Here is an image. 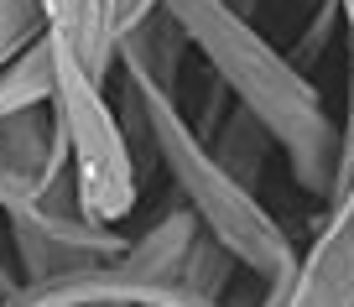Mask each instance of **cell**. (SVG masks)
Returning a JSON list of instances; mask_svg holds the SVG:
<instances>
[{
	"label": "cell",
	"instance_id": "1",
	"mask_svg": "<svg viewBox=\"0 0 354 307\" xmlns=\"http://www.w3.org/2000/svg\"><path fill=\"white\" fill-rule=\"evenodd\" d=\"M162 6L188 32L203 68L230 89V99L277 141L292 183L328 203L339 177V120L328 115L323 89L230 0H162Z\"/></svg>",
	"mask_w": 354,
	"mask_h": 307
},
{
	"label": "cell",
	"instance_id": "2",
	"mask_svg": "<svg viewBox=\"0 0 354 307\" xmlns=\"http://www.w3.org/2000/svg\"><path fill=\"white\" fill-rule=\"evenodd\" d=\"M125 94H131V120L141 125L146 146L156 151L162 172L172 177L183 209L198 219L203 234L224 245V250L240 261V271H250L255 281L281 286L297 271V245L281 230L266 203L255 198V187H245L219 156L209 151V141L198 136V125L188 120V110L177 104L172 89L151 84V78H125Z\"/></svg>",
	"mask_w": 354,
	"mask_h": 307
},
{
	"label": "cell",
	"instance_id": "3",
	"mask_svg": "<svg viewBox=\"0 0 354 307\" xmlns=\"http://www.w3.org/2000/svg\"><path fill=\"white\" fill-rule=\"evenodd\" d=\"M53 115H57V125H63L68 167H73V187H78L84 214L100 219V224L131 219L136 198H141V172H136V156H131V136L115 120L104 78H94L73 53H63V47H57Z\"/></svg>",
	"mask_w": 354,
	"mask_h": 307
},
{
	"label": "cell",
	"instance_id": "4",
	"mask_svg": "<svg viewBox=\"0 0 354 307\" xmlns=\"http://www.w3.org/2000/svg\"><path fill=\"white\" fill-rule=\"evenodd\" d=\"M0 214H6V230H11V245H16L21 281H53V276L94 271V266H110L131 250V240L115 224H100L84 214L73 177L42 198L6 203Z\"/></svg>",
	"mask_w": 354,
	"mask_h": 307
},
{
	"label": "cell",
	"instance_id": "5",
	"mask_svg": "<svg viewBox=\"0 0 354 307\" xmlns=\"http://www.w3.org/2000/svg\"><path fill=\"white\" fill-rule=\"evenodd\" d=\"M266 307H354V177L323 203V224L297 271L266 286Z\"/></svg>",
	"mask_w": 354,
	"mask_h": 307
},
{
	"label": "cell",
	"instance_id": "6",
	"mask_svg": "<svg viewBox=\"0 0 354 307\" xmlns=\"http://www.w3.org/2000/svg\"><path fill=\"white\" fill-rule=\"evenodd\" d=\"M68 177H73V167H68V141L53 104H37V110L0 120V209L53 193Z\"/></svg>",
	"mask_w": 354,
	"mask_h": 307
},
{
	"label": "cell",
	"instance_id": "7",
	"mask_svg": "<svg viewBox=\"0 0 354 307\" xmlns=\"http://www.w3.org/2000/svg\"><path fill=\"white\" fill-rule=\"evenodd\" d=\"M120 6L125 0H47V37L104 84L120 47Z\"/></svg>",
	"mask_w": 354,
	"mask_h": 307
},
{
	"label": "cell",
	"instance_id": "8",
	"mask_svg": "<svg viewBox=\"0 0 354 307\" xmlns=\"http://www.w3.org/2000/svg\"><path fill=\"white\" fill-rule=\"evenodd\" d=\"M53 89H57V47L42 32L21 57H11L0 68V120L37 110V104H53Z\"/></svg>",
	"mask_w": 354,
	"mask_h": 307
},
{
	"label": "cell",
	"instance_id": "9",
	"mask_svg": "<svg viewBox=\"0 0 354 307\" xmlns=\"http://www.w3.org/2000/svg\"><path fill=\"white\" fill-rule=\"evenodd\" d=\"M209 151L219 156V162L230 167V172L240 177L245 187H255V183H261V167L271 162V156H277V141H271V136H266L261 125H255L250 115H245L240 104H234V110H230V120H224L219 131L209 136Z\"/></svg>",
	"mask_w": 354,
	"mask_h": 307
},
{
	"label": "cell",
	"instance_id": "10",
	"mask_svg": "<svg viewBox=\"0 0 354 307\" xmlns=\"http://www.w3.org/2000/svg\"><path fill=\"white\" fill-rule=\"evenodd\" d=\"M47 32V0H0V68Z\"/></svg>",
	"mask_w": 354,
	"mask_h": 307
},
{
	"label": "cell",
	"instance_id": "11",
	"mask_svg": "<svg viewBox=\"0 0 354 307\" xmlns=\"http://www.w3.org/2000/svg\"><path fill=\"white\" fill-rule=\"evenodd\" d=\"M156 6H162V0H125V6H120V37L131 32V26H141ZM115 53H120V47H115Z\"/></svg>",
	"mask_w": 354,
	"mask_h": 307
},
{
	"label": "cell",
	"instance_id": "12",
	"mask_svg": "<svg viewBox=\"0 0 354 307\" xmlns=\"http://www.w3.org/2000/svg\"><path fill=\"white\" fill-rule=\"evenodd\" d=\"M344 6V26H354V0H339Z\"/></svg>",
	"mask_w": 354,
	"mask_h": 307
}]
</instances>
